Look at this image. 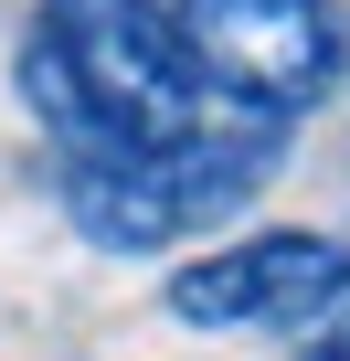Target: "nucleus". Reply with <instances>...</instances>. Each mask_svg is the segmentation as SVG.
<instances>
[{
	"label": "nucleus",
	"mask_w": 350,
	"mask_h": 361,
	"mask_svg": "<svg viewBox=\"0 0 350 361\" xmlns=\"http://www.w3.org/2000/svg\"><path fill=\"white\" fill-rule=\"evenodd\" d=\"M287 361H350V298H339V308H329V319H318V329H308Z\"/></svg>",
	"instance_id": "5"
},
{
	"label": "nucleus",
	"mask_w": 350,
	"mask_h": 361,
	"mask_svg": "<svg viewBox=\"0 0 350 361\" xmlns=\"http://www.w3.org/2000/svg\"><path fill=\"white\" fill-rule=\"evenodd\" d=\"M339 298H350V245L339 234H244V245H213L170 276V319H192V329H287V340H308Z\"/></svg>",
	"instance_id": "4"
},
{
	"label": "nucleus",
	"mask_w": 350,
	"mask_h": 361,
	"mask_svg": "<svg viewBox=\"0 0 350 361\" xmlns=\"http://www.w3.org/2000/svg\"><path fill=\"white\" fill-rule=\"evenodd\" d=\"M297 128H265V117H234L202 96V128L181 149H159V159H117V170H54V202L85 245L106 255H170V245H192L213 234L223 213H244L265 192V170L287 159Z\"/></svg>",
	"instance_id": "2"
},
{
	"label": "nucleus",
	"mask_w": 350,
	"mask_h": 361,
	"mask_svg": "<svg viewBox=\"0 0 350 361\" xmlns=\"http://www.w3.org/2000/svg\"><path fill=\"white\" fill-rule=\"evenodd\" d=\"M192 54V85L234 117L308 128V106L350 75V11L339 0H181L170 11Z\"/></svg>",
	"instance_id": "3"
},
{
	"label": "nucleus",
	"mask_w": 350,
	"mask_h": 361,
	"mask_svg": "<svg viewBox=\"0 0 350 361\" xmlns=\"http://www.w3.org/2000/svg\"><path fill=\"white\" fill-rule=\"evenodd\" d=\"M22 106L43 117L54 170L181 149L202 128V85L170 32V0H43L22 32Z\"/></svg>",
	"instance_id": "1"
}]
</instances>
